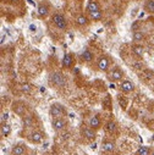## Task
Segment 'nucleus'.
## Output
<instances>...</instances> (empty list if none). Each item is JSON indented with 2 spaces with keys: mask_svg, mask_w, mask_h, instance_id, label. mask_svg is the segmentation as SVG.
<instances>
[{
  "mask_svg": "<svg viewBox=\"0 0 154 155\" xmlns=\"http://www.w3.org/2000/svg\"><path fill=\"white\" fill-rule=\"evenodd\" d=\"M49 81H50V83H52L53 86L59 87V88H61V87H64V86L66 84L65 76H64L62 73H60V72H53V73L50 74V77H49Z\"/></svg>",
  "mask_w": 154,
  "mask_h": 155,
  "instance_id": "f257e3e1",
  "label": "nucleus"
},
{
  "mask_svg": "<svg viewBox=\"0 0 154 155\" xmlns=\"http://www.w3.org/2000/svg\"><path fill=\"white\" fill-rule=\"evenodd\" d=\"M52 21H53L54 25H55L59 29H61V31H65V29L67 28V21H66V18L64 17V15H61V14H54L53 17H52Z\"/></svg>",
  "mask_w": 154,
  "mask_h": 155,
  "instance_id": "f03ea898",
  "label": "nucleus"
},
{
  "mask_svg": "<svg viewBox=\"0 0 154 155\" xmlns=\"http://www.w3.org/2000/svg\"><path fill=\"white\" fill-rule=\"evenodd\" d=\"M108 77H109V80L112 81V82H120V81H122V78H124V72H122L119 67H115V68L108 74Z\"/></svg>",
  "mask_w": 154,
  "mask_h": 155,
  "instance_id": "7ed1b4c3",
  "label": "nucleus"
},
{
  "mask_svg": "<svg viewBox=\"0 0 154 155\" xmlns=\"http://www.w3.org/2000/svg\"><path fill=\"white\" fill-rule=\"evenodd\" d=\"M64 114H65V109H64L60 104H53V105L50 106V115L53 116L54 119L62 117Z\"/></svg>",
  "mask_w": 154,
  "mask_h": 155,
  "instance_id": "20e7f679",
  "label": "nucleus"
},
{
  "mask_svg": "<svg viewBox=\"0 0 154 155\" xmlns=\"http://www.w3.org/2000/svg\"><path fill=\"white\" fill-rule=\"evenodd\" d=\"M97 68L99 71H108L109 68V59L106 56H100L98 60H97Z\"/></svg>",
  "mask_w": 154,
  "mask_h": 155,
  "instance_id": "39448f33",
  "label": "nucleus"
},
{
  "mask_svg": "<svg viewBox=\"0 0 154 155\" xmlns=\"http://www.w3.org/2000/svg\"><path fill=\"white\" fill-rule=\"evenodd\" d=\"M53 128H54L56 132L65 130V128H66V121H65L62 117H58V119H55V120L53 121Z\"/></svg>",
  "mask_w": 154,
  "mask_h": 155,
  "instance_id": "423d86ee",
  "label": "nucleus"
},
{
  "mask_svg": "<svg viewBox=\"0 0 154 155\" xmlns=\"http://www.w3.org/2000/svg\"><path fill=\"white\" fill-rule=\"evenodd\" d=\"M82 134L87 140H94L95 139V130H93L92 127H83Z\"/></svg>",
  "mask_w": 154,
  "mask_h": 155,
  "instance_id": "0eeeda50",
  "label": "nucleus"
},
{
  "mask_svg": "<svg viewBox=\"0 0 154 155\" xmlns=\"http://www.w3.org/2000/svg\"><path fill=\"white\" fill-rule=\"evenodd\" d=\"M120 89H121L124 93H131V92L135 89V86H133V83H132L131 81L125 80V81L121 82V84H120Z\"/></svg>",
  "mask_w": 154,
  "mask_h": 155,
  "instance_id": "6e6552de",
  "label": "nucleus"
},
{
  "mask_svg": "<svg viewBox=\"0 0 154 155\" xmlns=\"http://www.w3.org/2000/svg\"><path fill=\"white\" fill-rule=\"evenodd\" d=\"M42 139H43V136H42V133H41V132L34 131V132H32V133L29 134V140H31L32 143H34V144L41 143V142H42Z\"/></svg>",
  "mask_w": 154,
  "mask_h": 155,
  "instance_id": "1a4fd4ad",
  "label": "nucleus"
},
{
  "mask_svg": "<svg viewBox=\"0 0 154 155\" xmlns=\"http://www.w3.org/2000/svg\"><path fill=\"white\" fill-rule=\"evenodd\" d=\"M37 14L39 17H45L48 16L49 14V6L47 4H41L39 6H38V10H37Z\"/></svg>",
  "mask_w": 154,
  "mask_h": 155,
  "instance_id": "9d476101",
  "label": "nucleus"
},
{
  "mask_svg": "<svg viewBox=\"0 0 154 155\" xmlns=\"http://www.w3.org/2000/svg\"><path fill=\"white\" fill-rule=\"evenodd\" d=\"M89 127H92L93 130H99L100 128V119L98 117V116H92V117L89 119Z\"/></svg>",
  "mask_w": 154,
  "mask_h": 155,
  "instance_id": "9b49d317",
  "label": "nucleus"
},
{
  "mask_svg": "<svg viewBox=\"0 0 154 155\" xmlns=\"http://www.w3.org/2000/svg\"><path fill=\"white\" fill-rule=\"evenodd\" d=\"M88 23H89V18L86 15H79L77 16V18H76V25L77 26L83 27V26H87Z\"/></svg>",
  "mask_w": 154,
  "mask_h": 155,
  "instance_id": "f8f14e48",
  "label": "nucleus"
},
{
  "mask_svg": "<svg viewBox=\"0 0 154 155\" xmlns=\"http://www.w3.org/2000/svg\"><path fill=\"white\" fill-rule=\"evenodd\" d=\"M81 59H82L85 62H91V61H93L94 55L91 53V50L86 49V50H83V51H82V54H81Z\"/></svg>",
  "mask_w": 154,
  "mask_h": 155,
  "instance_id": "ddd939ff",
  "label": "nucleus"
},
{
  "mask_svg": "<svg viewBox=\"0 0 154 155\" xmlns=\"http://www.w3.org/2000/svg\"><path fill=\"white\" fill-rule=\"evenodd\" d=\"M26 153V147L22 144H16L12 148V155H23Z\"/></svg>",
  "mask_w": 154,
  "mask_h": 155,
  "instance_id": "4468645a",
  "label": "nucleus"
},
{
  "mask_svg": "<svg viewBox=\"0 0 154 155\" xmlns=\"http://www.w3.org/2000/svg\"><path fill=\"white\" fill-rule=\"evenodd\" d=\"M72 61H73V58H72V55L71 54H65L64 55V58H62V61H61V64H62V66L64 67H70L71 65H72Z\"/></svg>",
  "mask_w": 154,
  "mask_h": 155,
  "instance_id": "2eb2a0df",
  "label": "nucleus"
},
{
  "mask_svg": "<svg viewBox=\"0 0 154 155\" xmlns=\"http://www.w3.org/2000/svg\"><path fill=\"white\" fill-rule=\"evenodd\" d=\"M132 53L136 56H138V58H143V55H144V48L142 45H133L132 47Z\"/></svg>",
  "mask_w": 154,
  "mask_h": 155,
  "instance_id": "dca6fc26",
  "label": "nucleus"
},
{
  "mask_svg": "<svg viewBox=\"0 0 154 155\" xmlns=\"http://www.w3.org/2000/svg\"><path fill=\"white\" fill-rule=\"evenodd\" d=\"M103 150H104V151H108V153L114 151V150H115V143L111 142V140L104 142V143H103Z\"/></svg>",
  "mask_w": 154,
  "mask_h": 155,
  "instance_id": "f3484780",
  "label": "nucleus"
},
{
  "mask_svg": "<svg viewBox=\"0 0 154 155\" xmlns=\"http://www.w3.org/2000/svg\"><path fill=\"white\" fill-rule=\"evenodd\" d=\"M98 10H100V9H99V4H98L97 2H89V3H88V5H87V11H88V14H92V12L98 11Z\"/></svg>",
  "mask_w": 154,
  "mask_h": 155,
  "instance_id": "a211bd4d",
  "label": "nucleus"
},
{
  "mask_svg": "<svg viewBox=\"0 0 154 155\" xmlns=\"http://www.w3.org/2000/svg\"><path fill=\"white\" fill-rule=\"evenodd\" d=\"M105 130H106L109 133H114V132H116V130H118L116 122H114V121H108V124L105 125Z\"/></svg>",
  "mask_w": 154,
  "mask_h": 155,
  "instance_id": "6ab92c4d",
  "label": "nucleus"
},
{
  "mask_svg": "<svg viewBox=\"0 0 154 155\" xmlns=\"http://www.w3.org/2000/svg\"><path fill=\"white\" fill-rule=\"evenodd\" d=\"M12 110L17 115H23L25 114V105L23 104H20V103H16V104L12 105Z\"/></svg>",
  "mask_w": 154,
  "mask_h": 155,
  "instance_id": "aec40b11",
  "label": "nucleus"
},
{
  "mask_svg": "<svg viewBox=\"0 0 154 155\" xmlns=\"http://www.w3.org/2000/svg\"><path fill=\"white\" fill-rule=\"evenodd\" d=\"M0 132H2L3 137H8L11 133V127L8 124H2V128H0Z\"/></svg>",
  "mask_w": 154,
  "mask_h": 155,
  "instance_id": "412c9836",
  "label": "nucleus"
},
{
  "mask_svg": "<svg viewBox=\"0 0 154 155\" xmlns=\"http://www.w3.org/2000/svg\"><path fill=\"white\" fill-rule=\"evenodd\" d=\"M137 155H150V149L148 147H139L137 150Z\"/></svg>",
  "mask_w": 154,
  "mask_h": 155,
  "instance_id": "4be33fe9",
  "label": "nucleus"
},
{
  "mask_svg": "<svg viewBox=\"0 0 154 155\" xmlns=\"http://www.w3.org/2000/svg\"><path fill=\"white\" fill-rule=\"evenodd\" d=\"M143 39H144V34H143L142 32H139V31L133 32V41H135V42H141V41H143Z\"/></svg>",
  "mask_w": 154,
  "mask_h": 155,
  "instance_id": "5701e85b",
  "label": "nucleus"
},
{
  "mask_svg": "<svg viewBox=\"0 0 154 155\" xmlns=\"http://www.w3.org/2000/svg\"><path fill=\"white\" fill-rule=\"evenodd\" d=\"M89 16H91V18H92V20L98 21V20H100V18L103 17V12H102L100 10H98V11H94V12L89 14Z\"/></svg>",
  "mask_w": 154,
  "mask_h": 155,
  "instance_id": "b1692460",
  "label": "nucleus"
},
{
  "mask_svg": "<svg viewBox=\"0 0 154 155\" xmlns=\"http://www.w3.org/2000/svg\"><path fill=\"white\" fill-rule=\"evenodd\" d=\"M146 10L150 14H154V0H148L146 3Z\"/></svg>",
  "mask_w": 154,
  "mask_h": 155,
  "instance_id": "393cba45",
  "label": "nucleus"
},
{
  "mask_svg": "<svg viewBox=\"0 0 154 155\" xmlns=\"http://www.w3.org/2000/svg\"><path fill=\"white\" fill-rule=\"evenodd\" d=\"M32 124H33V117L32 116H25L23 117V125L26 127H29V126H32Z\"/></svg>",
  "mask_w": 154,
  "mask_h": 155,
  "instance_id": "a878e982",
  "label": "nucleus"
},
{
  "mask_svg": "<svg viewBox=\"0 0 154 155\" xmlns=\"http://www.w3.org/2000/svg\"><path fill=\"white\" fill-rule=\"evenodd\" d=\"M21 91H22L23 93H31L32 86H31L29 83H22V84H21Z\"/></svg>",
  "mask_w": 154,
  "mask_h": 155,
  "instance_id": "bb28decb",
  "label": "nucleus"
},
{
  "mask_svg": "<svg viewBox=\"0 0 154 155\" xmlns=\"http://www.w3.org/2000/svg\"><path fill=\"white\" fill-rule=\"evenodd\" d=\"M143 76H144V78H146V80H152L153 77H154V73H153L152 71H149V70H144Z\"/></svg>",
  "mask_w": 154,
  "mask_h": 155,
  "instance_id": "cd10ccee",
  "label": "nucleus"
},
{
  "mask_svg": "<svg viewBox=\"0 0 154 155\" xmlns=\"http://www.w3.org/2000/svg\"><path fill=\"white\" fill-rule=\"evenodd\" d=\"M138 27H139V22H138V21H133V23H132V26H131V29H132L133 32H136V31H138Z\"/></svg>",
  "mask_w": 154,
  "mask_h": 155,
  "instance_id": "c85d7f7f",
  "label": "nucleus"
},
{
  "mask_svg": "<svg viewBox=\"0 0 154 155\" xmlns=\"http://www.w3.org/2000/svg\"><path fill=\"white\" fill-rule=\"evenodd\" d=\"M8 117H9L8 114H3V115H2V124H4V121H6Z\"/></svg>",
  "mask_w": 154,
  "mask_h": 155,
  "instance_id": "c756f323",
  "label": "nucleus"
},
{
  "mask_svg": "<svg viewBox=\"0 0 154 155\" xmlns=\"http://www.w3.org/2000/svg\"><path fill=\"white\" fill-rule=\"evenodd\" d=\"M29 29H31V32H35V29H37L35 25H31V26H29Z\"/></svg>",
  "mask_w": 154,
  "mask_h": 155,
  "instance_id": "7c9ffc66",
  "label": "nucleus"
},
{
  "mask_svg": "<svg viewBox=\"0 0 154 155\" xmlns=\"http://www.w3.org/2000/svg\"><path fill=\"white\" fill-rule=\"evenodd\" d=\"M39 89H41V92H42V93H44V92H45V88H44V87H41Z\"/></svg>",
  "mask_w": 154,
  "mask_h": 155,
  "instance_id": "2f4dec72",
  "label": "nucleus"
},
{
  "mask_svg": "<svg viewBox=\"0 0 154 155\" xmlns=\"http://www.w3.org/2000/svg\"><path fill=\"white\" fill-rule=\"evenodd\" d=\"M9 2H11V3H18L20 0H9Z\"/></svg>",
  "mask_w": 154,
  "mask_h": 155,
  "instance_id": "473e14b6",
  "label": "nucleus"
},
{
  "mask_svg": "<svg viewBox=\"0 0 154 155\" xmlns=\"http://www.w3.org/2000/svg\"><path fill=\"white\" fill-rule=\"evenodd\" d=\"M95 147H97V144H95V143H94V144H92V145H91V148H92V149H95Z\"/></svg>",
  "mask_w": 154,
  "mask_h": 155,
  "instance_id": "72a5a7b5",
  "label": "nucleus"
},
{
  "mask_svg": "<svg viewBox=\"0 0 154 155\" xmlns=\"http://www.w3.org/2000/svg\"><path fill=\"white\" fill-rule=\"evenodd\" d=\"M150 155H154V151H152V153H150Z\"/></svg>",
  "mask_w": 154,
  "mask_h": 155,
  "instance_id": "f704fd0d",
  "label": "nucleus"
}]
</instances>
